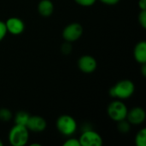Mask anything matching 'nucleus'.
Listing matches in <instances>:
<instances>
[{
  "label": "nucleus",
  "instance_id": "1",
  "mask_svg": "<svg viewBox=\"0 0 146 146\" xmlns=\"http://www.w3.org/2000/svg\"><path fill=\"white\" fill-rule=\"evenodd\" d=\"M135 92V86L130 80H122L117 82L110 89V96L119 100H125L131 98Z\"/></svg>",
  "mask_w": 146,
  "mask_h": 146
},
{
  "label": "nucleus",
  "instance_id": "2",
  "mask_svg": "<svg viewBox=\"0 0 146 146\" xmlns=\"http://www.w3.org/2000/svg\"><path fill=\"white\" fill-rule=\"evenodd\" d=\"M9 142L13 146L26 145L29 139V130L26 126L15 124L9 132Z\"/></svg>",
  "mask_w": 146,
  "mask_h": 146
},
{
  "label": "nucleus",
  "instance_id": "3",
  "mask_svg": "<svg viewBox=\"0 0 146 146\" xmlns=\"http://www.w3.org/2000/svg\"><path fill=\"white\" fill-rule=\"evenodd\" d=\"M56 127L61 134L69 137L73 135L77 130V122L73 116L68 115H62L57 118Z\"/></svg>",
  "mask_w": 146,
  "mask_h": 146
},
{
  "label": "nucleus",
  "instance_id": "4",
  "mask_svg": "<svg viewBox=\"0 0 146 146\" xmlns=\"http://www.w3.org/2000/svg\"><path fill=\"white\" fill-rule=\"evenodd\" d=\"M127 111L128 110L126 104L119 99L112 101L109 104L107 109L108 115L110 116V118L116 122L126 119Z\"/></svg>",
  "mask_w": 146,
  "mask_h": 146
},
{
  "label": "nucleus",
  "instance_id": "5",
  "mask_svg": "<svg viewBox=\"0 0 146 146\" xmlns=\"http://www.w3.org/2000/svg\"><path fill=\"white\" fill-rule=\"evenodd\" d=\"M83 27L80 23L73 22L64 27L62 35L65 41L72 43L80 38L83 34Z\"/></svg>",
  "mask_w": 146,
  "mask_h": 146
},
{
  "label": "nucleus",
  "instance_id": "6",
  "mask_svg": "<svg viewBox=\"0 0 146 146\" xmlns=\"http://www.w3.org/2000/svg\"><path fill=\"white\" fill-rule=\"evenodd\" d=\"M80 146H102L104 142L101 135L93 130H86L79 139Z\"/></svg>",
  "mask_w": 146,
  "mask_h": 146
},
{
  "label": "nucleus",
  "instance_id": "7",
  "mask_svg": "<svg viewBox=\"0 0 146 146\" xmlns=\"http://www.w3.org/2000/svg\"><path fill=\"white\" fill-rule=\"evenodd\" d=\"M78 67L80 70L85 74H92L93 73L98 67V62L96 59L90 55L81 56L78 60Z\"/></svg>",
  "mask_w": 146,
  "mask_h": 146
},
{
  "label": "nucleus",
  "instance_id": "8",
  "mask_svg": "<svg viewBox=\"0 0 146 146\" xmlns=\"http://www.w3.org/2000/svg\"><path fill=\"white\" fill-rule=\"evenodd\" d=\"M29 131L34 133H41L45 130L47 122L44 118L39 115H30L28 121L26 125Z\"/></svg>",
  "mask_w": 146,
  "mask_h": 146
},
{
  "label": "nucleus",
  "instance_id": "9",
  "mask_svg": "<svg viewBox=\"0 0 146 146\" xmlns=\"http://www.w3.org/2000/svg\"><path fill=\"white\" fill-rule=\"evenodd\" d=\"M7 32L13 35L21 34L25 30L24 21L18 17H10L5 21Z\"/></svg>",
  "mask_w": 146,
  "mask_h": 146
},
{
  "label": "nucleus",
  "instance_id": "10",
  "mask_svg": "<svg viewBox=\"0 0 146 146\" xmlns=\"http://www.w3.org/2000/svg\"><path fill=\"white\" fill-rule=\"evenodd\" d=\"M146 114L144 109L140 107H134L127 111V118L131 125H140L145 121Z\"/></svg>",
  "mask_w": 146,
  "mask_h": 146
},
{
  "label": "nucleus",
  "instance_id": "11",
  "mask_svg": "<svg viewBox=\"0 0 146 146\" xmlns=\"http://www.w3.org/2000/svg\"><path fill=\"white\" fill-rule=\"evenodd\" d=\"M133 56L137 62L142 64L146 62V42L145 40L139 41L134 47Z\"/></svg>",
  "mask_w": 146,
  "mask_h": 146
},
{
  "label": "nucleus",
  "instance_id": "12",
  "mask_svg": "<svg viewBox=\"0 0 146 146\" xmlns=\"http://www.w3.org/2000/svg\"><path fill=\"white\" fill-rule=\"evenodd\" d=\"M38 11L43 17H50L54 11V4L50 0H41L38 4Z\"/></svg>",
  "mask_w": 146,
  "mask_h": 146
},
{
  "label": "nucleus",
  "instance_id": "13",
  "mask_svg": "<svg viewBox=\"0 0 146 146\" xmlns=\"http://www.w3.org/2000/svg\"><path fill=\"white\" fill-rule=\"evenodd\" d=\"M29 117H30V115L27 111H23V110L18 111L15 115V119H14L15 124L26 126L28 121Z\"/></svg>",
  "mask_w": 146,
  "mask_h": 146
},
{
  "label": "nucleus",
  "instance_id": "14",
  "mask_svg": "<svg viewBox=\"0 0 146 146\" xmlns=\"http://www.w3.org/2000/svg\"><path fill=\"white\" fill-rule=\"evenodd\" d=\"M135 144L137 146L146 145V129L142 128L135 136Z\"/></svg>",
  "mask_w": 146,
  "mask_h": 146
},
{
  "label": "nucleus",
  "instance_id": "15",
  "mask_svg": "<svg viewBox=\"0 0 146 146\" xmlns=\"http://www.w3.org/2000/svg\"><path fill=\"white\" fill-rule=\"evenodd\" d=\"M117 123H118V125H117V129H118V131H119L121 133H122V134H127V133H128L130 132V130H131V123H130L127 120L124 119V120H122V121H118Z\"/></svg>",
  "mask_w": 146,
  "mask_h": 146
},
{
  "label": "nucleus",
  "instance_id": "16",
  "mask_svg": "<svg viewBox=\"0 0 146 146\" xmlns=\"http://www.w3.org/2000/svg\"><path fill=\"white\" fill-rule=\"evenodd\" d=\"M13 117L12 112L6 108H3L0 109V121H3V122H7L9 121Z\"/></svg>",
  "mask_w": 146,
  "mask_h": 146
},
{
  "label": "nucleus",
  "instance_id": "17",
  "mask_svg": "<svg viewBox=\"0 0 146 146\" xmlns=\"http://www.w3.org/2000/svg\"><path fill=\"white\" fill-rule=\"evenodd\" d=\"M72 50H73V47H72V44L70 42H68L66 41L65 43H63L61 46V51L62 54L64 55H68L72 52Z\"/></svg>",
  "mask_w": 146,
  "mask_h": 146
},
{
  "label": "nucleus",
  "instance_id": "18",
  "mask_svg": "<svg viewBox=\"0 0 146 146\" xmlns=\"http://www.w3.org/2000/svg\"><path fill=\"white\" fill-rule=\"evenodd\" d=\"M139 23L144 28H146V10H141L139 14Z\"/></svg>",
  "mask_w": 146,
  "mask_h": 146
},
{
  "label": "nucleus",
  "instance_id": "19",
  "mask_svg": "<svg viewBox=\"0 0 146 146\" xmlns=\"http://www.w3.org/2000/svg\"><path fill=\"white\" fill-rule=\"evenodd\" d=\"M75 3L80 6H84V7H90L92 5H93L97 0H74Z\"/></svg>",
  "mask_w": 146,
  "mask_h": 146
},
{
  "label": "nucleus",
  "instance_id": "20",
  "mask_svg": "<svg viewBox=\"0 0 146 146\" xmlns=\"http://www.w3.org/2000/svg\"><path fill=\"white\" fill-rule=\"evenodd\" d=\"M64 146H80V141L78 139L75 138H70L68 139H67L64 143H63Z\"/></svg>",
  "mask_w": 146,
  "mask_h": 146
},
{
  "label": "nucleus",
  "instance_id": "21",
  "mask_svg": "<svg viewBox=\"0 0 146 146\" xmlns=\"http://www.w3.org/2000/svg\"><path fill=\"white\" fill-rule=\"evenodd\" d=\"M7 33L8 32H7L5 22L3 21H0V41H2L5 38Z\"/></svg>",
  "mask_w": 146,
  "mask_h": 146
},
{
  "label": "nucleus",
  "instance_id": "22",
  "mask_svg": "<svg viewBox=\"0 0 146 146\" xmlns=\"http://www.w3.org/2000/svg\"><path fill=\"white\" fill-rule=\"evenodd\" d=\"M99 1L106 5H115L120 2V0H99Z\"/></svg>",
  "mask_w": 146,
  "mask_h": 146
},
{
  "label": "nucleus",
  "instance_id": "23",
  "mask_svg": "<svg viewBox=\"0 0 146 146\" xmlns=\"http://www.w3.org/2000/svg\"><path fill=\"white\" fill-rule=\"evenodd\" d=\"M139 7L141 10H146V0H139Z\"/></svg>",
  "mask_w": 146,
  "mask_h": 146
},
{
  "label": "nucleus",
  "instance_id": "24",
  "mask_svg": "<svg viewBox=\"0 0 146 146\" xmlns=\"http://www.w3.org/2000/svg\"><path fill=\"white\" fill-rule=\"evenodd\" d=\"M141 73L143 74L144 77L146 76V62L145 63H142V68H141Z\"/></svg>",
  "mask_w": 146,
  "mask_h": 146
},
{
  "label": "nucleus",
  "instance_id": "25",
  "mask_svg": "<svg viewBox=\"0 0 146 146\" xmlns=\"http://www.w3.org/2000/svg\"><path fill=\"white\" fill-rule=\"evenodd\" d=\"M3 141L0 139V146H3Z\"/></svg>",
  "mask_w": 146,
  "mask_h": 146
}]
</instances>
